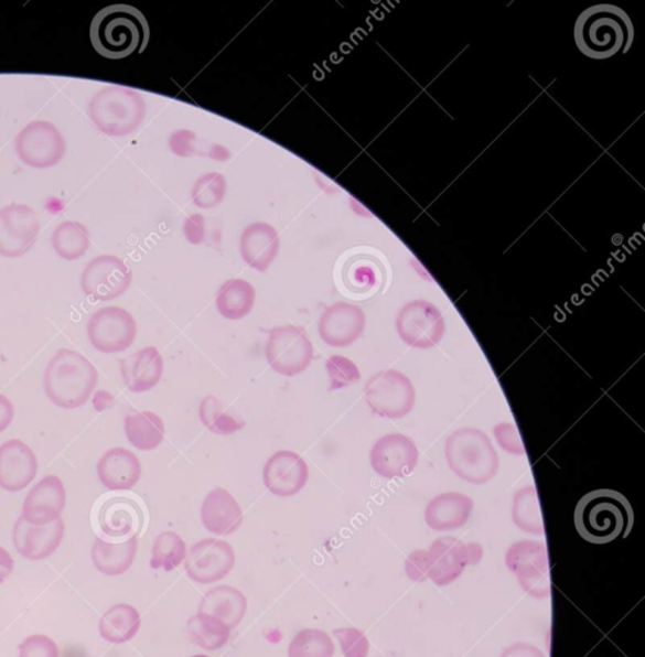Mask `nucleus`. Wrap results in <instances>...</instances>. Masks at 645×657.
I'll return each mask as SVG.
<instances>
[{"instance_id":"obj_1","label":"nucleus","mask_w":645,"mask_h":657,"mask_svg":"<svg viewBox=\"0 0 645 657\" xmlns=\"http://www.w3.org/2000/svg\"><path fill=\"white\" fill-rule=\"evenodd\" d=\"M151 29L143 13L129 4L100 10L90 23V41L99 56L123 60L146 51Z\"/></svg>"},{"instance_id":"obj_2","label":"nucleus","mask_w":645,"mask_h":657,"mask_svg":"<svg viewBox=\"0 0 645 657\" xmlns=\"http://www.w3.org/2000/svg\"><path fill=\"white\" fill-rule=\"evenodd\" d=\"M573 37L584 56L603 61L631 49L634 26L628 14L620 7L598 4L579 15Z\"/></svg>"},{"instance_id":"obj_3","label":"nucleus","mask_w":645,"mask_h":657,"mask_svg":"<svg viewBox=\"0 0 645 657\" xmlns=\"http://www.w3.org/2000/svg\"><path fill=\"white\" fill-rule=\"evenodd\" d=\"M573 521L578 534L587 542L605 545L631 535L634 511L623 493L596 489L581 497Z\"/></svg>"},{"instance_id":"obj_4","label":"nucleus","mask_w":645,"mask_h":657,"mask_svg":"<svg viewBox=\"0 0 645 657\" xmlns=\"http://www.w3.org/2000/svg\"><path fill=\"white\" fill-rule=\"evenodd\" d=\"M98 385V370L73 349H61L44 375L45 394L61 409H78L88 402Z\"/></svg>"},{"instance_id":"obj_5","label":"nucleus","mask_w":645,"mask_h":657,"mask_svg":"<svg viewBox=\"0 0 645 657\" xmlns=\"http://www.w3.org/2000/svg\"><path fill=\"white\" fill-rule=\"evenodd\" d=\"M445 456L451 471L472 484L492 481L499 468L490 437L474 428H463L448 438Z\"/></svg>"},{"instance_id":"obj_6","label":"nucleus","mask_w":645,"mask_h":657,"mask_svg":"<svg viewBox=\"0 0 645 657\" xmlns=\"http://www.w3.org/2000/svg\"><path fill=\"white\" fill-rule=\"evenodd\" d=\"M88 115L94 127L108 137L132 134L146 117V101L137 90L109 85L90 100Z\"/></svg>"},{"instance_id":"obj_7","label":"nucleus","mask_w":645,"mask_h":657,"mask_svg":"<svg viewBox=\"0 0 645 657\" xmlns=\"http://www.w3.org/2000/svg\"><path fill=\"white\" fill-rule=\"evenodd\" d=\"M369 409L381 418L402 419L415 408L416 392L410 378L398 370H384L366 383Z\"/></svg>"},{"instance_id":"obj_8","label":"nucleus","mask_w":645,"mask_h":657,"mask_svg":"<svg viewBox=\"0 0 645 657\" xmlns=\"http://www.w3.org/2000/svg\"><path fill=\"white\" fill-rule=\"evenodd\" d=\"M267 363L282 377H295L312 363L313 346L301 326L286 325L273 327L265 348Z\"/></svg>"},{"instance_id":"obj_9","label":"nucleus","mask_w":645,"mask_h":657,"mask_svg":"<svg viewBox=\"0 0 645 657\" xmlns=\"http://www.w3.org/2000/svg\"><path fill=\"white\" fill-rule=\"evenodd\" d=\"M66 150L65 137L50 121L30 122L15 137V152L29 168L44 170L57 166Z\"/></svg>"},{"instance_id":"obj_10","label":"nucleus","mask_w":645,"mask_h":657,"mask_svg":"<svg viewBox=\"0 0 645 657\" xmlns=\"http://www.w3.org/2000/svg\"><path fill=\"white\" fill-rule=\"evenodd\" d=\"M506 564L522 589L535 599L550 594L549 561L546 543L523 541L509 547Z\"/></svg>"},{"instance_id":"obj_11","label":"nucleus","mask_w":645,"mask_h":657,"mask_svg":"<svg viewBox=\"0 0 645 657\" xmlns=\"http://www.w3.org/2000/svg\"><path fill=\"white\" fill-rule=\"evenodd\" d=\"M137 333L136 319L121 308L100 309L89 319V341L101 354H121L136 342Z\"/></svg>"},{"instance_id":"obj_12","label":"nucleus","mask_w":645,"mask_h":657,"mask_svg":"<svg viewBox=\"0 0 645 657\" xmlns=\"http://www.w3.org/2000/svg\"><path fill=\"white\" fill-rule=\"evenodd\" d=\"M396 326L400 340L419 349L438 346L445 333L442 312L427 301L408 302L399 311Z\"/></svg>"},{"instance_id":"obj_13","label":"nucleus","mask_w":645,"mask_h":657,"mask_svg":"<svg viewBox=\"0 0 645 657\" xmlns=\"http://www.w3.org/2000/svg\"><path fill=\"white\" fill-rule=\"evenodd\" d=\"M132 271L121 258L101 255L86 265L82 273V288L94 301H111L128 291Z\"/></svg>"},{"instance_id":"obj_14","label":"nucleus","mask_w":645,"mask_h":657,"mask_svg":"<svg viewBox=\"0 0 645 657\" xmlns=\"http://www.w3.org/2000/svg\"><path fill=\"white\" fill-rule=\"evenodd\" d=\"M428 553L429 579L439 586L454 582L463 570L483 558V549L477 543H465L452 537L437 539Z\"/></svg>"},{"instance_id":"obj_15","label":"nucleus","mask_w":645,"mask_h":657,"mask_svg":"<svg viewBox=\"0 0 645 657\" xmlns=\"http://www.w3.org/2000/svg\"><path fill=\"white\" fill-rule=\"evenodd\" d=\"M41 222L35 211L23 203H11L0 208V256L18 258L34 246Z\"/></svg>"},{"instance_id":"obj_16","label":"nucleus","mask_w":645,"mask_h":657,"mask_svg":"<svg viewBox=\"0 0 645 657\" xmlns=\"http://www.w3.org/2000/svg\"><path fill=\"white\" fill-rule=\"evenodd\" d=\"M235 566V551L223 539L207 538L196 542L189 550L185 570L192 581L211 584L222 581Z\"/></svg>"},{"instance_id":"obj_17","label":"nucleus","mask_w":645,"mask_h":657,"mask_svg":"<svg viewBox=\"0 0 645 657\" xmlns=\"http://www.w3.org/2000/svg\"><path fill=\"white\" fill-rule=\"evenodd\" d=\"M369 461L375 473L383 478H405L419 463V450L411 438L399 433L388 434L374 444Z\"/></svg>"},{"instance_id":"obj_18","label":"nucleus","mask_w":645,"mask_h":657,"mask_svg":"<svg viewBox=\"0 0 645 657\" xmlns=\"http://www.w3.org/2000/svg\"><path fill=\"white\" fill-rule=\"evenodd\" d=\"M365 326L364 310L356 304L336 302L322 312L319 320V334L327 346L344 348L361 338Z\"/></svg>"},{"instance_id":"obj_19","label":"nucleus","mask_w":645,"mask_h":657,"mask_svg":"<svg viewBox=\"0 0 645 657\" xmlns=\"http://www.w3.org/2000/svg\"><path fill=\"white\" fill-rule=\"evenodd\" d=\"M310 468L293 451H279L267 460L264 467V483L272 495L292 497L309 483Z\"/></svg>"},{"instance_id":"obj_20","label":"nucleus","mask_w":645,"mask_h":657,"mask_svg":"<svg viewBox=\"0 0 645 657\" xmlns=\"http://www.w3.org/2000/svg\"><path fill=\"white\" fill-rule=\"evenodd\" d=\"M65 507V486L58 476L49 475L28 493L21 516L33 526H49L61 519Z\"/></svg>"},{"instance_id":"obj_21","label":"nucleus","mask_w":645,"mask_h":657,"mask_svg":"<svg viewBox=\"0 0 645 657\" xmlns=\"http://www.w3.org/2000/svg\"><path fill=\"white\" fill-rule=\"evenodd\" d=\"M65 537V523L62 519L49 526H33L20 516L14 524L13 543L21 557L39 561L52 557Z\"/></svg>"},{"instance_id":"obj_22","label":"nucleus","mask_w":645,"mask_h":657,"mask_svg":"<svg viewBox=\"0 0 645 657\" xmlns=\"http://www.w3.org/2000/svg\"><path fill=\"white\" fill-rule=\"evenodd\" d=\"M37 460L33 450L20 440L0 445V488L19 492L36 478Z\"/></svg>"},{"instance_id":"obj_23","label":"nucleus","mask_w":645,"mask_h":657,"mask_svg":"<svg viewBox=\"0 0 645 657\" xmlns=\"http://www.w3.org/2000/svg\"><path fill=\"white\" fill-rule=\"evenodd\" d=\"M204 528L216 536H232L239 530L244 515L230 492L215 488L204 498L201 511Z\"/></svg>"},{"instance_id":"obj_24","label":"nucleus","mask_w":645,"mask_h":657,"mask_svg":"<svg viewBox=\"0 0 645 657\" xmlns=\"http://www.w3.org/2000/svg\"><path fill=\"white\" fill-rule=\"evenodd\" d=\"M278 231L267 223H254L241 234L240 252L244 262L251 269L265 272L279 254Z\"/></svg>"},{"instance_id":"obj_25","label":"nucleus","mask_w":645,"mask_h":657,"mask_svg":"<svg viewBox=\"0 0 645 657\" xmlns=\"http://www.w3.org/2000/svg\"><path fill=\"white\" fill-rule=\"evenodd\" d=\"M163 369V358L155 347L140 349L121 362L122 379L133 394L148 392L159 385Z\"/></svg>"},{"instance_id":"obj_26","label":"nucleus","mask_w":645,"mask_h":657,"mask_svg":"<svg viewBox=\"0 0 645 657\" xmlns=\"http://www.w3.org/2000/svg\"><path fill=\"white\" fill-rule=\"evenodd\" d=\"M97 472L99 481L109 491H130L140 480L141 464L131 451L118 448L100 457Z\"/></svg>"},{"instance_id":"obj_27","label":"nucleus","mask_w":645,"mask_h":657,"mask_svg":"<svg viewBox=\"0 0 645 657\" xmlns=\"http://www.w3.org/2000/svg\"><path fill=\"white\" fill-rule=\"evenodd\" d=\"M474 500L462 493H443L432 498L424 511L428 526L437 531L462 528L470 519Z\"/></svg>"},{"instance_id":"obj_28","label":"nucleus","mask_w":645,"mask_h":657,"mask_svg":"<svg viewBox=\"0 0 645 657\" xmlns=\"http://www.w3.org/2000/svg\"><path fill=\"white\" fill-rule=\"evenodd\" d=\"M247 610L248 600L239 590L230 585H219L204 594L198 613L215 616L234 629L244 620Z\"/></svg>"},{"instance_id":"obj_29","label":"nucleus","mask_w":645,"mask_h":657,"mask_svg":"<svg viewBox=\"0 0 645 657\" xmlns=\"http://www.w3.org/2000/svg\"><path fill=\"white\" fill-rule=\"evenodd\" d=\"M98 520L106 536L122 538L137 534L143 523V515L131 500L117 497L101 506Z\"/></svg>"},{"instance_id":"obj_30","label":"nucleus","mask_w":645,"mask_h":657,"mask_svg":"<svg viewBox=\"0 0 645 657\" xmlns=\"http://www.w3.org/2000/svg\"><path fill=\"white\" fill-rule=\"evenodd\" d=\"M137 552V537H131L122 543H109L105 539L97 538L92 549L93 564L101 574L121 575L131 568Z\"/></svg>"},{"instance_id":"obj_31","label":"nucleus","mask_w":645,"mask_h":657,"mask_svg":"<svg viewBox=\"0 0 645 657\" xmlns=\"http://www.w3.org/2000/svg\"><path fill=\"white\" fill-rule=\"evenodd\" d=\"M141 620L138 610L128 604L108 610L99 622V633L109 644L122 645L138 635Z\"/></svg>"},{"instance_id":"obj_32","label":"nucleus","mask_w":645,"mask_h":657,"mask_svg":"<svg viewBox=\"0 0 645 657\" xmlns=\"http://www.w3.org/2000/svg\"><path fill=\"white\" fill-rule=\"evenodd\" d=\"M256 303V289L247 280H227L217 293L216 306L225 319L240 320L250 314Z\"/></svg>"},{"instance_id":"obj_33","label":"nucleus","mask_w":645,"mask_h":657,"mask_svg":"<svg viewBox=\"0 0 645 657\" xmlns=\"http://www.w3.org/2000/svg\"><path fill=\"white\" fill-rule=\"evenodd\" d=\"M125 433L133 448L140 451L155 450L164 440L163 420L152 411L129 414L125 419Z\"/></svg>"},{"instance_id":"obj_34","label":"nucleus","mask_w":645,"mask_h":657,"mask_svg":"<svg viewBox=\"0 0 645 657\" xmlns=\"http://www.w3.org/2000/svg\"><path fill=\"white\" fill-rule=\"evenodd\" d=\"M186 632L189 638L196 646L207 651H216L229 643L232 629L208 614H196L187 621Z\"/></svg>"},{"instance_id":"obj_35","label":"nucleus","mask_w":645,"mask_h":657,"mask_svg":"<svg viewBox=\"0 0 645 657\" xmlns=\"http://www.w3.org/2000/svg\"><path fill=\"white\" fill-rule=\"evenodd\" d=\"M52 247L63 260H80L90 247L89 231L82 223L63 222L53 231Z\"/></svg>"},{"instance_id":"obj_36","label":"nucleus","mask_w":645,"mask_h":657,"mask_svg":"<svg viewBox=\"0 0 645 657\" xmlns=\"http://www.w3.org/2000/svg\"><path fill=\"white\" fill-rule=\"evenodd\" d=\"M513 519L518 528L530 535L545 534L538 492L535 487L518 491L514 498Z\"/></svg>"},{"instance_id":"obj_37","label":"nucleus","mask_w":645,"mask_h":657,"mask_svg":"<svg viewBox=\"0 0 645 657\" xmlns=\"http://www.w3.org/2000/svg\"><path fill=\"white\" fill-rule=\"evenodd\" d=\"M200 418L203 426L217 435H232L246 427V422L225 411L223 402L211 395L201 402Z\"/></svg>"},{"instance_id":"obj_38","label":"nucleus","mask_w":645,"mask_h":657,"mask_svg":"<svg viewBox=\"0 0 645 657\" xmlns=\"http://www.w3.org/2000/svg\"><path fill=\"white\" fill-rule=\"evenodd\" d=\"M186 554L187 549L183 538L175 531H162L153 545L151 568L172 572L186 559Z\"/></svg>"},{"instance_id":"obj_39","label":"nucleus","mask_w":645,"mask_h":657,"mask_svg":"<svg viewBox=\"0 0 645 657\" xmlns=\"http://www.w3.org/2000/svg\"><path fill=\"white\" fill-rule=\"evenodd\" d=\"M372 258L357 256L345 265L344 284L354 293H367L379 284L380 271Z\"/></svg>"},{"instance_id":"obj_40","label":"nucleus","mask_w":645,"mask_h":657,"mask_svg":"<svg viewBox=\"0 0 645 657\" xmlns=\"http://www.w3.org/2000/svg\"><path fill=\"white\" fill-rule=\"evenodd\" d=\"M335 646L327 633L319 629L299 632L289 645V657H333Z\"/></svg>"},{"instance_id":"obj_41","label":"nucleus","mask_w":645,"mask_h":657,"mask_svg":"<svg viewBox=\"0 0 645 657\" xmlns=\"http://www.w3.org/2000/svg\"><path fill=\"white\" fill-rule=\"evenodd\" d=\"M226 193V182L223 175H203L194 184L192 198L201 208L216 207L222 203Z\"/></svg>"},{"instance_id":"obj_42","label":"nucleus","mask_w":645,"mask_h":657,"mask_svg":"<svg viewBox=\"0 0 645 657\" xmlns=\"http://www.w3.org/2000/svg\"><path fill=\"white\" fill-rule=\"evenodd\" d=\"M326 371L329 374V390H337L356 385L361 379V373L352 359L335 355L327 359Z\"/></svg>"},{"instance_id":"obj_43","label":"nucleus","mask_w":645,"mask_h":657,"mask_svg":"<svg viewBox=\"0 0 645 657\" xmlns=\"http://www.w3.org/2000/svg\"><path fill=\"white\" fill-rule=\"evenodd\" d=\"M345 657H367L369 643L365 633L353 627L334 629Z\"/></svg>"},{"instance_id":"obj_44","label":"nucleus","mask_w":645,"mask_h":657,"mask_svg":"<svg viewBox=\"0 0 645 657\" xmlns=\"http://www.w3.org/2000/svg\"><path fill=\"white\" fill-rule=\"evenodd\" d=\"M20 657H60L58 646L44 635L28 637L19 647Z\"/></svg>"},{"instance_id":"obj_45","label":"nucleus","mask_w":645,"mask_h":657,"mask_svg":"<svg viewBox=\"0 0 645 657\" xmlns=\"http://www.w3.org/2000/svg\"><path fill=\"white\" fill-rule=\"evenodd\" d=\"M429 569L430 562L428 551H415L406 560L407 577L412 579L415 582L428 581Z\"/></svg>"},{"instance_id":"obj_46","label":"nucleus","mask_w":645,"mask_h":657,"mask_svg":"<svg viewBox=\"0 0 645 657\" xmlns=\"http://www.w3.org/2000/svg\"><path fill=\"white\" fill-rule=\"evenodd\" d=\"M501 657H547L538 647L529 644H515L506 648Z\"/></svg>"},{"instance_id":"obj_47","label":"nucleus","mask_w":645,"mask_h":657,"mask_svg":"<svg viewBox=\"0 0 645 657\" xmlns=\"http://www.w3.org/2000/svg\"><path fill=\"white\" fill-rule=\"evenodd\" d=\"M13 419L14 408L12 402L6 396L0 395V433L11 427Z\"/></svg>"},{"instance_id":"obj_48","label":"nucleus","mask_w":645,"mask_h":657,"mask_svg":"<svg viewBox=\"0 0 645 657\" xmlns=\"http://www.w3.org/2000/svg\"><path fill=\"white\" fill-rule=\"evenodd\" d=\"M14 569V561L3 547H0V584H2L8 577H10Z\"/></svg>"},{"instance_id":"obj_49","label":"nucleus","mask_w":645,"mask_h":657,"mask_svg":"<svg viewBox=\"0 0 645 657\" xmlns=\"http://www.w3.org/2000/svg\"><path fill=\"white\" fill-rule=\"evenodd\" d=\"M115 398L107 394L104 392V390H99V392L96 394V396H94V406H96V409L98 411L105 410L107 408H109V405H111L114 402Z\"/></svg>"},{"instance_id":"obj_50","label":"nucleus","mask_w":645,"mask_h":657,"mask_svg":"<svg viewBox=\"0 0 645 657\" xmlns=\"http://www.w3.org/2000/svg\"><path fill=\"white\" fill-rule=\"evenodd\" d=\"M192 657H208V656H206V655H194Z\"/></svg>"}]
</instances>
